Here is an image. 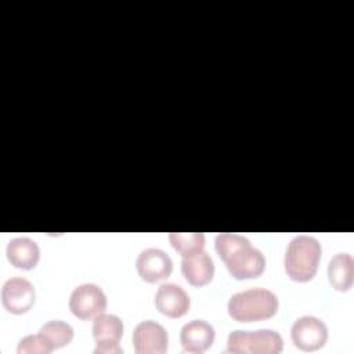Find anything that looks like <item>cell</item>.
<instances>
[{
  "label": "cell",
  "mask_w": 354,
  "mask_h": 354,
  "mask_svg": "<svg viewBox=\"0 0 354 354\" xmlns=\"http://www.w3.org/2000/svg\"><path fill=\"white\" fill-rule=\"evenodd\" d=\"M136 268L142 281L155 283L170 277L173 271V261L165 250L147 248L137 256Z\"/></svg>",
  "instance_id": "9c48e42d"
},
{
  "label": "cell",
  "mask_w": 354,
  "mask_h": 354,
  "mask_svg": "<svg viewBox=\"0 0 354 354\" xmlns=\"http://www.w3.org/2000/svg\"><path fill=\"white\" fill-rule=\"evenodd\" d=\"M278 297L266 288H250L234 293L227 304L228 314L238 322H257L278 313Z\"/></svg>",
  "instance_id": "7a4b0ae2"
},
{
  "label": "cell",
  "mask_w": 354,
  "mask_h": 354,
  "mask_svg": "<svg viewBox=\"0 0 354 354\" xmlns=\"http://www.w3.org/2000/svg\"><path fill=\"white\" fill-rule=\"evenodd\" d=\"M321 243L310 235H297L286 246L283 266L286 275L295 282L311 281L321 260Z\"/></svg>",
  "instance_id": "3957f363"
},
{
  "label": "cell",
  "mask_w": 354,
  "mask_h": 354,
  "mask_svg": "<svg viewBox=\"0 0 354 354\" xmlns=\"http://www.w3.org/2000/svg\"><path fill=\"white\" fill-rule=\"evenodd\" d=\"M133 346L137 354H165L169 346L167 330L155 321H142L133 330Z\"/></svg>",
  "instance_id": "30bf717a"
},
{
  "label": "cell",
  "mask_w": 354,
  "mask_h": 354,
  "mask_svg": "<svg viewBox=\"0 0 354 354\" xmlns=\"http://www.w3.org/2000/svg\"><path fill=\"white\" fill-rule=\"evenodd\" d=\"M214 248L230 275L235 279L257 278L266 270L263 252L253 248L243 235L232 232L218 234L214 239Z\"/></svg>",
  "instance_id": "6da1fadb"
},
{
  "label": "cell",
  "mask_w": 354,
  "mask_h": 354,
  "mask_svg": "<svg viewBox=\"0 0 354 354\" xmlns=\"http://www.w3.org/2000/svg\"><path fill=\"white\" fill-rule=\"evenodd\" d=\"M282 348L283 339L272 329L234 330L227 340V351L236 354H278Z\"/></svg>",
  "instance_id": "277c9868"
},
{
  "label": "cell",
  "mask_w": 354,
  "mask_h": 354,
  "mask_svg": "<svg viewBox=\"0 0 354 354\" xmlns=\"http://www.w3.org/2000/svg\"><path fill=\"white\" fill-rule=\"evenodd\" d=\"M36 300L33 283L22 277H12L7 279L1 288L3 307L15 315L28 313Z\"/></svg>",
  "instance_id": "ba28073f"
},
{
  "label": "cell",
  "mask_w": 354,
  "mask_h": 354,
  "mask_svg": "<svg viewBox=\"0 0 354 354\" xmlns=\"http://www.w3.org/2000/svg\"><path fill=\"white\" fill-rule=\"evenodd\" d=\"M181 272L192 286H205L214 275L213 259L203 249L184 256L181 260Z\"/></svg>",
  "instance_id": "4fadbf2b"
},
{
  "label": "cell",
  "mask_w": 354,
  "mask_h": 354,
  "mask_svg": "<svg viewBox=\"0 0 354 354\" xmlns=\"http://www.w3.org/2000/svg\"><path fill=\"white\" fill-rule=\"evenodd\" d=\"M51 351H54V348L47 343L40 332L37 335H28L22 337L17 347L18 354H50Z\"/></svg>",
  "instance_id": "ac0fdd59"
},
{
  "label": "cell",
  "mask_w": 354,
  "mask_h": 354,
  "mask_svg": "<svg viewBox=\"0 0 354 354\" xmlns=\"http://www.w3.org/2000/svg\"><path fill=\"white\" fill-rule=\"evenodd\" d=\"M169 241L181 257L205 248V235L202 232H170Z\"/></svg>",
  "instance_id": "e0dca14e"
},
{
  "label": "cell",
  "mask_w": 354,
  "mask_h": 354,
  "mask_svg": "<svg viewBox=\"0 0 354 354\" xmlns=\"http://www.w3.org/2000/svg\"><path fill=\"white\" fill-rule=\"evenodd\" d=\"M188 293L177 283H162L155 293L156 310L169 318H181L189 310Z\"/></svg>",
  "instance_id": "8fae6325"
},
{
  "label": "cell",
  "mask_w": 354,
  "mask_h": 354,
  "mask_svg": "<svg viewBox=\"0 0 354 354\" xmlns=\"http://www.w3.org/2000/svg\"><path fill=\"white\" fill-rule=\"evenodd\" d=\"M214 328L203 319H192L187 322L180 332V343L184 351L205 353L214 342Z\"/></svg>",
  "instance_id": "7c38bea8"
},
{
  "label": "cell",
  "mask_w": 354,
  "mask_h": 354,
  "mask_svg": "<svg viewBox=\"0 0 354 354\" xmlns=\"http://www.w3.org/2000/svg\"><path fill=\"white\" fill-rule=\"evenodd\" d=\"M328 279L333 289L339 292L350 290L354 279V260L350 253H337L330 259Z\"/></svg>",
  "instance_id": "9a60e30c"
},
{
  "label": "cell",
  "mask_w": 354,
  "mask_h": 354,
  "mask_svg": "<svg viewBox=\"0 0 354 354\" xmlns=\"http://www.w3.org/2000/svg\"><path fill=\"white\" fill-rule=\"evenodd\" d=\"M91 332L95 340V354H120L123 351L119 346L123 336V322L118 315L98 314L94 317Z\"/></svg>",
  "instance_id": "8992f818"
},
{
  "label": "cell",
  "mask_w": 354,
  "mask_h": 354,
  "mask_svg": "<svg viewBox=\"0 0 354 354\" xmlns=\"http://www.w3.org/2000/svg\"><path fill=\"white\" fill-rule=\"evenodd\" d=\"M293 344L303 351H315L325 346L328 340V326L314 315L297 318L290 328Z\"/></svg>",
  "instance_id": "52a82bcc"
},
{
  "label": "cell",
  "mask_w": 354,
  "mask_h": 354,
  "mask_svg": "<svg viewBox=\"0 0 354 354\" xmlns=\"http://www.w3.org/2000/svg\"><path fill=\"white\" fill-rule=\"evenodd\" d=\"M6 254L11 266L19 270H33L40 260L39 245L28 236L11 239L7 243Z\"/></svg>",
  "instance_id": "5bb4252c"
},
{
  "label": "cell",
  "mask_w": 354,
  "mask_h": 354,
  "mask_svg": "<svg viewBox=\"0 0 354 354\" xmlns=\"http://www.w3.org/2000/svg\"><path fill=\"white\" fill-rule=\"evenodd\" d=\"M71 313L83 321L91 319L101 313H105L108 300L104 290L91 282L77 285L69 296Z\"/></svg>",
  "instance_id": "5b68a950"
},
{
  "label": "cell",
  "mask_w": 354,
  "mask_h": 354,
  "mask_svg": "<svg viewBox=\"0 0 354 354\" xmlns=\"http://www.w3.org/2000/svg\"><path fill=\"white\" fill-rule=\"evenodd\" d=\"M40 333L47 340V343L55 350L69 344L73 340V328L64 321L53 319L46 322L40 328Z\"/></svg>",
  "instance_id": "2e32d148"
}]
</instances>
